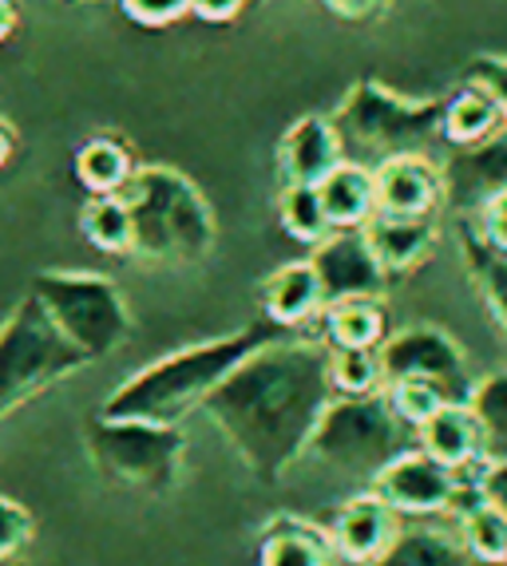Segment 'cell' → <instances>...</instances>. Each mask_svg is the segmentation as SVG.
Returning a JSON list of instances; mask_svg holds the SVG:
<instances>
[{"label": "cell", "mask_w": 507, "mask_h": 566, "mask_svg": "<svg viewBox=\"0 0 507 566\" xmlns=\"http://www.w3.org/2000/svg\"><path fill=\"white\" fill-rule=\"evenodd\" d=\"M333 400L325 340H270L223 380L203 412L246 472L278 483L301 463L321 412Z\"/></svg>", "instance_id": "obj_1"}, {"label": "cell", "mask_w": 507, "mask_h": 566, "mask_svg": "<svg viewBox=\"0 0 507 566\" xmlns=\"http://www.w3.org/2000/svg\"><path fill=\"white\" fill-rule=\"evenodd\" d=\"M286 337L278 325H242L215 340H198L179 353L151 360L135 377H127L112 397L104 400L100 416L107 420H147V424L179 428L195 408L207 405V397L223 385L250 353H258L270 340Z\"/></svg>", "instance_id": "obj_2"}, {"label": "cell", "mask_w": 507, "mask_h": 566, "mask_svg": "<svg viewBox=\"0 0 507 566\" xmlns=\"http://www.w3.org/2000/svg\"><path fill=\"white\" fill-rule=\"evenodd\" d=\"M132 210V254L155 265H195L215 250V214L203 190L175 167H139L123 190Z\"/></svg>", "instance_id": "obj_3"}, {"label": "cell", "mask_w": 507, "mask_h": 566, "mask_svg": "<svg viewBox=\"0 0 507 566\" xmlns=\"http://www.w3.org/2000/svg\"><path fill=\"white\" fill-rule=\"evenodd\" d=\"M408 428L381 397H333L313 428L301 463L318 468L321 480L345 488H373L401 452H408Z\"/></svg>", "instance_id": "obj_4"}, {"label": "cell", "mask_w": 507, "mask_h": 566, "mask_svg": "<svg viewBox=\"0 0 507 566\" xmlns=\"http://www.w3.org/2000/svg\"><path fill=\"white\" fill-rule=\"evenodd\" d=\"M333 123L345 143V159L349 151L373 155L376 163L396 159V155H424L428 143L441 139L444 99H413V95L393 92L389 84L361 80L341 99Z\"/></svg>", "instance_id": "obj_5"}, {"label": "cell", "mask_w": 507, "mask_h": 566, "mask_svg": "<svg viewBox=\"0 0 507 566\" xmlns=\"http://www.w3.org/2000/svg\"><path fill=\"white\" fill-rule=\"evenodd\" d=\"M87 365V357L52 325L37 297H24L0 325V420Z\"/></svg>", "instance_id": "obj_6"}, {"label": "cell", "mask_w": 507, "mask_h": 566, "mask_svg": "<svg viewBox=\"0 0 507 566\" xmlns=\"http://www.w3.org/2000/svg\"><path fill=\"white\" fill-rule=\"evenodd\" d=\"M32 297L87 360L112 357L132 337V310L123 302L120 285L104 274L44 270L32 282Z\"/></svg>", "instance_id": "obj_7"}, {"label": "cell", "mask_w": 507, "mask_h": 566, "mask_svg": "<svg viewBox=\"0 0 507 566\" xmlns=\"http://www.w3.org/2000/svg\"><path fill=\"white\" fill-rule=\"evenodd\" d=\"M87 452L104 480L159 495L179 483L183 460H187V436L183 428L147 424V420L95 416L87 424Z\"/></svg>", "instance_id": "obj_8"}, {"label": "cell", "mask_w": 507, "mask_h": 566, "mask_svg": "<svg viewBox=\"0 0 507 566\" xmlns=\"http://www.w3.org/2000/svg\"><path fill=\"white\" fill-rule=\"evenodd\" d=\"M376 353H381V368H385V385H393V380H428L448 400L468 405L472 388L479 380L468 365V353L441 325H404V329L389 333Z\"/></svg>", "instance_id": "obj_9"}, {"label": "cell", "mask_w": 507, "mask_h": 566, "mask_svg": "<svg viewBox=\"0 0 507 566\" xmlns=\"http://www.w3.org/2000/svg\"><path fill=\"white\" fill-rule=\"evenodd\" d=\"M369 491L381 495L401 520H436V515H452V503L461 491V472L444 468L421 448H408L376 475Z\"/></svg>", "instance_id": "obj_10"}, {"label": "cell", "mask_w": 507, "mask_h": 566, "mask_svg": "<svg viewBox=\"0 0 507 566\" xmlns=\"http://www.w3.org/2000/svg\"><path fill=\"white\" fill-rule=\"evenodd\" d=\"M313 270H318L325 305L358 302V297H385L389 274L369 250L361 230H333L325 242L313 245Z\"/></svg>", "instance_id": "obj_11"}, {"label": "cell", "mask_w": 507, "mask_h": 566, "mask_svg": "<svg viewBox=\"0 0 507 566\" xmlns=\"http://www.w3.org/2000/svg\"><path fill=\"white\" fill-rule=\"evenodd\" d=\"M444 175V207L461 218H476L479 210L507 190V127L476 147H461L441 163Z\"/></svg>", "instance_id": "obj_12"}, {"label": "cell", "mask_w": 507, "mask_h": 566, "mask_svg": "<svg viewBox=\"0 0 507 566\" xmlns=\"http://www.w3.org/2000/svg\"><path fill=\"white\" fill-rule=\"evenodd\" d=\"M396 538H401V515L373 491L349 495L329 523L333 555L349 566H373Z\"/></svg>", "instance_id": "obj_13"}, {"label": "cell", "mask_w": 507, "mask_h": 566, "mask_svg": "<svg viewBox=\"0 0 507 566\" xmlns=\"http://www.w3.org/2000/svg\"><path fill=\"white\" fill-rule=\"evenodd\" d=\"M376 179V214L389 218H436L444 207L441 163L428 155H396L373 167Z\"/></svg>", "instance_id": "obj_14"}, {"label": "cell", "mask_w": 507, "mask_h": 566, "mask_svg": "<svg viewBox=\"0 0 507 566\" xmlns=\"http://www.w3.org/2000/svg\"><path fill=\"white\" fill-rule=\"evenodd\" d=\"M341 163H345V143H341L333 115H301V119H293L290 132L282 135V147H278L282 182L318 187Z\"/></svg>", "instance_id": "obj_15"}, {"label": "cell", "mask_w": 507, "mask_h": 566, "mask_svg": "<svg viewBox=\"0 0 507 566\" xmlns=\"http://www.w3.org/2000/svg\"><path fill=\"white\" fill-rule=\"evenodd\" d=\"M416 440H421V452L441 460L452 472H472L479 460H488L484 428L464 400H448L428 424L416 428Z\"/></svg>", "instance_id": "obj_16"}, {"label": "cell", "mask_w": 507, "mask_h": 566, "mask_svg": "<svg viewBox=\"0 0 507 566\" xmlns=\"http://www.w3.org/2000/svg\"><path fill=\"white\" fill-rule=\"evenodd\" d=\"M262 310L266 322L278 325V329H301L310 325L313 317L325 313V293H321L318 270L313 262H290L282 270H273L262 285Z\"/></svg>", "instance_id": "obj_17"}, {"label": "cell", "mask_w": 507, "mask_h": 566, "mask_svg": "<svg viewBox=\"0 0 507 566\" xmlns=\"http://www.w3.org/2000/svg\"><path fill=\"white\" fill-rule=\"evenodd\" d=\"M361 234H365L369 250L376 254V262H381V270H385L389 277L408 274V270H416V265L436 250V218L373 214Z\"/></svg>", "instance_id": "obj_18"}, {"label": "cell", "mask_w": 507, "mask_h": 566, "mask_svg": "<svg viewBox=\"0 0 507 566\" xmlns=\"http://www.w3.org/2000/svg\"><path fill=\"white\" fill-rule=\"evenodd\" d=\"M318 195L333 230H365L376 214V179L369 163L345 159L318 182Z\"/></svg>", "instance_id": "obj_19"}, {"label": "cell", "mask_w": 507, "mask_h": 566, "mask_svg": "<svg viewBox=\"0 0 507 566\" xmlns=\"http://www.w3.org/2000/svg\"><path fill=\"white\" fill-rule=\"evenodd\" d=\"M321 325H325L329 349H381L389 337V317L381 297L325 305Z\"/></svg>", "instance_id": "obj_20"}, {"label": "cell", "mask_w": 507, "mask_h": 566, "mask_svg": "<svg viewBox=\"0 0 507 566\" xmlns=\"http://www.w3.org/2000/svg\"><path fill=\"white\" fill-rule=\"evenodd\" d=\"M333 543L329 531L313 527L306 520H278L266 527L262 551H258V566H333Z\"/></svg>", "instance_id": "obj_21"}, {"label": "cell", "mask_w": 507, "mask_h": 566, "mask_svg": "<svg viewBox=\"0 0 507 566\" xmlns=\"http://www.w3.org/2000/svg\"><path fill=\"white\" fill-rule=\"evenodd\" d=\"M461 254H464V262H468L476 293L484 297V305H488L492 322H496L499 333L507 337V254L492 250V245L479 238L472 218H461Z\"/></svg>", "instance_id": "obj_22"}, {"label": "cell", "mask_w": 507, "mask_h": 566, "mask_svg": "<svg viewBox=\"0 0 507 566\" xmlns=\"http://www.w3.org/2000/svg\"><path fill=\"white\" fill-rule=\"evenodd\" d=\"M504 127V115L492 104L479 87L464 84L461 92H452L444 99V123H441V139L448 143L452 151L461 147H476V143L492 139V135Z\"/></svg>", "instance_id": "obj_23"}, {"label": "cell", "mask_w": 507, "mask_h": 566, "mask_svg": "<svg viewBox=\"0 0 507 566\" xmlns=\"http://www.w3.org/2000/svg\"><path fill=\"white\" fill-rule=\"evenodd\" d=\"M132 151L112 135H95L75 151V179L84 182L92 195H123L135 175Z\"/></svg>", "instance_id": "obj_24"}, {"label": "cell", "mask_w": 507, "mask_h": 566, "mask_svg": "<svg viewBox=\"0 0 507 566\" xmlns=\"http://www.w3.org/2000/svg\"><path fill=\"white\" fill-rule=\"evenodd\" d=\"M80 230L104 254H132L135 245L132 210H127L123 195H92L87 207L80 210Z\"/></svg>", "instance_id": "obj_25"}, {"label": "cell", "mask_w": 507, "mask_h": 566, "mask_svg": "<svg viewBox=\"0 0 507 566\" xmlns=\"http://www.w3.org/2000/svg\"><path fill=\"white\" fill-rule=\"evenodd\" d=\"M456 538L464 555L479 566H507V511L476 503L456 520Z\"/></svg>", "instance_id": "obj_26"}, {"label": "cell", "mask_w": 507, "mask_h": 566, "mask_svg": "<svg viewBox=\"0 0 507 566\" xmlns=\"http://www.w3.org/2000/svg\"><path fill=\"white\" fill-rule=\"evenodd\" d=\"M468 563L472 558L464 555L461 538H448L433 527H421V531H401V538L373 566H468Z\"/></svg>", "instance_id": "obj_27"}, {"label": "cell", "mask_w": 507, "mask_h": 566, "mask_svg": "<svg viewBox=\"0 0 507 566\" xmlns=\"http://www.w3.org/2000/svg\"><path fill=\"white\" fill-rule=\"evenodd\" d=\"M278 218H282L286 234L301 245H318L333 234L318 187H306V182H286L282 195H278Z\"/></svg>", "instance_id": "obj_28"}, {"label": "cell", "mask_w": 507, "mask_h": 566, "mask_svg": "<svg viewBox=\"0 0 507 566\" xmlns=\"http://www.w3.org/2000/svg\"><path fill=\"white\" fill-rule=\"evenodd\" d=\"M329 385L333 397H381L385 368L376 349H329Z\"/></svg>", "instance_id": "obj_29"}, {"label": "cell", "mask_w": 507, "mask_h": 566, "mask_svg": "<svg viewBox=\"0 0 507 566\" xmlns=\"http://www.w3.org/2000/svg\"><path fill=\"white\" fill-rule=\"evenodd\" d=\"M468 408L476 412L479 428H484L488 455H507V368H496V373L476 380Z\"/></svg>", "instance_id": "obj_30"}, {"label": "cell", "mask_w": 507, "mask_h": 566, "mask_svg": "<svg viewBox=\"0 0 507 566\" xmlns=\"http://www.w3.org/2000/svg\"><path fill=\"white\" fill-rule=\"evenodd\" d=\"M385 400L408 432L424 428L444 405H448V397H444L436 385H428V380H393V385H385Z\"/></svg>", "instance_id": "obj_31"}, {"label": "cell", "mask_w": 507, "mask_h": 566, "mask_svg": "<svg viewBox=\"0 0 507 566\" xmlns=\"http://www.w3.org/2000/svg\"><path fill=\"white\" fill-rule=\"evenodd\" d=\"M32 531H37V523H32L29 507L0 495V563H9V558H17L20 551L29 547Z\"/></svg>", "instance_id": "obj_32"}, {"label": "cell", "mask_w": 507, "mask_h": 566, "mask_svg": "<svg viewBox=\"0 0 507 566\" xmlns=\"http://www.w3.org/2000/svg\"><path fill=\"white\" fill-rule=\"evenodd\" d=\"M464 84L479 87V92L488 95L492 104L499 107V115H504V123H507V56H476L468 64V76H464Z\"/></svg>", "instance_id": "obj_33"}, {"label": "cell", "mask_w": 507, "mask_h": 566, "mask_svg": "<svg viewBox=\"0 0 507 566\" xmlns=\"http://www.w3.org/2000/svg\"><path fill=\"white\" fill-rule=\"evenodd\" d=\"M468 480L488 507L507 511V455H488V460H479L468 472Z\"/></svg>", "instance_id": "obj_34"}, {"label": "cell", "mask_w": 507, "mask_h": 566, "mask_svg": "<svg viewBox=\"0 0 507 566\" xmlns=\"http://www.w3.org/2000/svg\"><path fill=\"white\" fill-rule=\"evenodd\" d=\"M120 9L143 29H167L190 12V0H120Z\"/></svg>", "instance_id": "obj_35"}, {"label": "cell", "mask_w": 507, "mask_h": 566, "mask_svg": "<svg viewBox=\"0 0 507 566\" xmlns=\"http://www.w3.org/2000/svg\"><path fill=\"white\" fill-rule=\"evenodd\" d=\"M476 230H479V238L492 245V250H499V254H507V190H499L496 199L488 202V207L479 210L476 218Z\"/></svg>", "instance_id": "obj_36"}, {"label": "cell", "mask_w": 507, "mask_h": 566, "mask_svg": "<svg viewBox=\"0 0 507 566\" xmlns=\"http://www.w3.org/2000/svg\"><path fill=\"white\" fill-rule=\"evenodd\" d=\"M246 0H190V17L207 20V24H226L242 12Z\"/></svg>", "instance_id": "obj_37"}, {"label": "cell", "mask_w": 507, "mask_h": 566, "mask_svg": "<svg viewBox=\"0 0 507 566\" xmlns=\"http://www.w3.org/2000/svg\"><path fill=\"white\" fill-rule=\"evenodd\" d=\"M321 4H325L329 12L345 17V20H369L385 9V0H321Z\"/></svg>", "instance_id": "obj_38"}, {"label": "cell", "mask_w": 507, "mask_h": 566, "mask_svg": "<svg viewBox=\"0 0 507 566\" xmlns=\"http://www.w3.org/2000/svg\"><path fill=\"white\" fill-rule=\"evenodd\" d=\"M12 151H17V132H12L9 119H0V167L12 159Z\"/></svg>", "instance_id": "obj_39"}, {"label": "cell", "mask_w": 507, "mask_h": 566, "mask_svg": "<svg viewBox=\"0 0 507 566\" xmlns=\"http://www.w3.org/2000/svg\"><path fill=\"white\" fill-rule=\"evenodd\" d=\"M17 29V0H0V40Z\"/></svg>", "instance_id": "obj_40"}]
</instances>
